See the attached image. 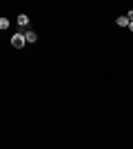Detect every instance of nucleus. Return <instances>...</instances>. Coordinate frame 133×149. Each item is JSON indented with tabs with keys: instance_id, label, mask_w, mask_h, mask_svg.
<instances>
[{
	"instance_id": "obj_1",
	"label": "nucleus",
	"mask_w": 133,
	"mask_h": 149,
	"mask_svg": "<svg viewBox=\"0 0 133 149\" xmlns=\"http://www.w3.org/2000/svg\"><path fill=\"white\" fill-rule=\"evenodd\" d=\"M11 45L16 47V49H22V47L27 45V40H25V33H22V31L13 33V36H11Z\"/></svg>"
},
{
	"instance_id": "obj_2",
	"label": "nucleus",
	"mask_w": 133,
	"mask_h": 149,
	"mask_svg": "<svg viewBox=\"0 0 133 149\" xmlns=\"http://www.w3.org/2000/svg\"><path fill=\"white\" fill-rule=\"evenodd\" d=\"M18 27H20V29H27V27H29V18H27L25 13H20V16H18Z\"/></svg>"
},
{
	"instance_id": "obj_3",
	"label": "nucleus",
	"mask_w": 133,
	"mask_h": 149,
	"mask_svg": "<svg viewBox=\"0 0 133 149\" xmlns=\"http://www.w3.org/2000/svg\"><path fill=\"white\" fill-rule=\"evenodd\" d=\"M25 40L27 42H36V40H38V33H36V31H25Z\"/></svg>"
},
{
	"instance_id": "obj_4",
	"label": "nucleus",
	"mask_w": 133,
	"mask_h": 149,
	"mask_svg": "<svg viewBox=\"0 0 133 149\" xmlns=\"http://www.w3.org/2000/svg\"><path fill=\"white\" fill-rule=\"evenodd\" d=\"M115 25H120V27H129V18H127V16H118Z\"/></svg>"
},
{
	"instance_id": "obj_5",
	"label": "nucleus",
	"mask_w": 133,
	"mask_h": 149,
	"mask_svg": "<svg viewBox=\"0 0 133 149\" xmlns=\"http://www.w3.org/2000/svg\"><path fill=\"white\" fill-rule=\"evenodd\" d=\"M0 29H9V20L7 18H0Z\"/></svg>"
},
{
	"instance_id": "obj_6",
	"label": "nucleus",
	"mask_w": 133,
	"mask_h": 149,
	"mask_svg": "<svg viewBox=\"0 0 133 149\" xmlns=\"http://www.w3.org/2000/svg\"><path fill=\"white\" fill-rule=\"evenodd\" d=\"M129 29H131V31H133V22H129Z\"/></svg>"
}]
</instances>
